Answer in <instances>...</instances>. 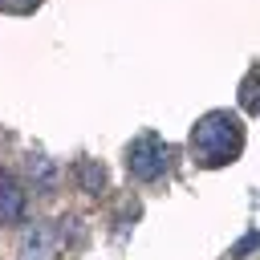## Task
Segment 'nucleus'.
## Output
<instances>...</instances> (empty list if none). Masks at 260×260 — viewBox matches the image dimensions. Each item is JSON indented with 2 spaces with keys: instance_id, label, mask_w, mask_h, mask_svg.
I'll return each instance as SVG.
<instances>
[{
  "instance_id": "9",
  "label": "nucleus",
  "mask_w": 260,
  "mask_h": 260,
  "mask_svg": "<svg viewBox=\"0 0 260 260\" xmlns=\"http://www.w3.org/2000/svg\"><path fill=\"white\" fill-rule=\"evenodd\" d=\"M256 244H260V236H244V240H240V244H236V248H232L228 256H232V260H240V256H244L248 248H256Z\"/></svg>"
},
{
  "instance_id": "4",
  "label": "nucleus",
  "mask_w": 260,
  "mask_h": 260,
  "mask_svg": "<svg viewBox=\"0 0 260 260\" xmlns=\"http://www.w3.org/2000/svg\"><path fill=\"white\" fill-rule=\"evenodd\" d=\"M53 252H57L53 228L37 223V228H28V232L20 236V260H53Z\"/></svg>"
},
{
  "instance_id": "6",
  "label": "nucleus",
  "mask_w": 260,
  "mask_h": 260,
  "mask_svg": "<svg viewBox=\"0 0 260 260\" xmlns=\"http://www.w3.org/2000/svg\"><path fill=\"white\" fill-rule=\"evenodd\" d=\"M28 183L37 195H53L57 191V167L45 154H28Z\"/></svg>"
},
{
  "instance_id": "3",
  "label": "nucleus",
  "mask_w": 260,
  "mask_h": 260,
  "mask_svg": "<svg viewBox=\"0 0 260 260\" xmlns=\"http://www.w3.org/2000/svg\"><path fill=\"white\" fill-rule=\"evenodd\" d=\"M24 207H28L24 187L8 171H0V223H20L24 219Z\"/></svg>"
},
{
  "instance_id": "7",
  "label": "nucleus",
  "mask_w": 260,
  "mask_h": 260,
  "mask_svg": "<svg viewBox=\"0 0 260 260\" xmlns=\"http://www.w3.org/2000/svg\"><path fill=\"white\" fill-rule=\"evenodd\" d=\"M240 106H244L248 114H260V77H256V73L240 85Z\"/></svg>"
},
{
  "instance_id": "5",
  "label": "nucleus",
  "mask_w": 260,
  "mask_h": 260,
  "mask_svg": "<svg viewBox=\"0 0 260 260\" xmlns=\"http://www.w3.org/2000/svg\"><path fill=\"white\" fill-rule=\"evenodd\" d=\"M73 179H77V187L85 195H102L106 191V167L98 158H77L73 162Z\"/></svg>"
},
{
  "instance_id": "2",
  "label": "nucleus",
  "mask_w": 260,
  "mask_h": 260,
  "mask_svg": "<svg viewBox=\"0 0 260 260\" xmlns=\"http://www.w3.org/2000/svg\"><path fill=\"white\" fill-rule=\"evenodd\" d=\"M167 142L158 138V134H138L130 146H126V171L138 179V183H150V179H158L162 175V167H167Z\"/></svg>"
},
{
  "instance_id": "1",
  "label": "nucleus",
  "mask_w": 260,
  "mask_h": 260,
  "mask_svg": "<svg viewBox=\"0 0 260 260\" xmlns=\"http://www.w3.org/2000/svg\"><path fill=\"white\" fill-rule=\"evenodd\" d=\"M244 150V126L228 110H211L191 130V154L199 167H223Z\"/></svg>"
},
{
  "instance_id": "8",
  "label": "nucleus",
  "mask_w": 260,
  "mask_h": 260,
  "mask_svg": "<svg viewBox=\"0 0 260 260\" xmlns=\"http://www.w3.org/2000/svg\"><path fill=\"white\" fill-rule=\"evenodd\" d=\"M37 4H41V0H0L4 12H32Z\"/></svg>"
}]
</instances>
